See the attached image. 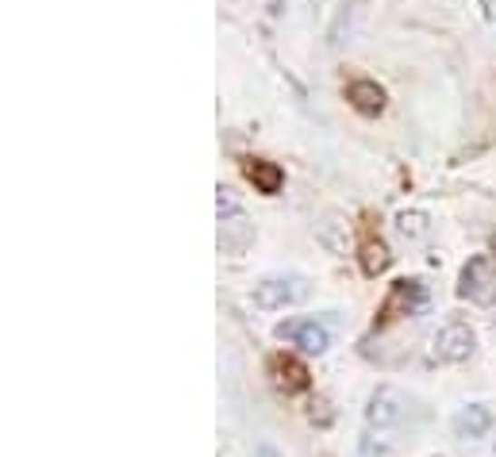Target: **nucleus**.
<instances>
[{
	"instance_id": "8",
	"label": "nucleus",
	"mask_w": 496,
	"mask_h": 457,
	"mask_svg": "<svg viewBox=\"0 0 496 457\" xmlns=\"http://www.w3.org/2000/svg\"><path fill=\"white\" fill-rule=\"evenodd\" d=\"M365 5H370V0H343L339 12H335V20H331V27H327V46H339L350 31H355V24L365 15Z\"/></svg>"
},
{
	"instance_id": "1",
	"label": "nucleus",
	"mask_w": 496,
	"mask_h": 457,
	"mask_svg": "<svg viewBox=\"0 0 496 457\" xmlns=\"http://www.w3.org/2000/svg\"><path fill=\"white\" fill-rule=\"evenodd\" d=\"M473 346H477L473 326L462 323V319H454V323L439 326V335L431 338V357H435V362H443V365H458V362H466V357L473 354Z\"/></svg>"
},
{
	"instance_id": "17",
	"label": "nucleus",
	"mask_w": 496,
	"mask_h": 457,
	"mask_svg": "<svg viewBox=\"0 0 496 457\" xmlns=\"http://www.w3.org/2000/svg\"><path fill=\"white\" fill-rule=\"evenodd\" d=\"M492 250H496V235H492Z\"/></svg>"
},
{
	"instance_id": "2",
	"label": "nucleus",
	"mask_w": 496,
	"mask_h": 457,
	"mask_svg": "<svg viewBox=\"0 0 496 457\" xmlns=\"http://www.w3.org/2000/svg\"><path fill=\"white\" fill-rule=\"evenodd\" d=\"M304 297H308V285L300 277H266L254 285V307H262V312H281L289 304H300Z\"/></svg>"
},
{
	"instance_id": "9",
	"label": "nucleus",
	"mask_w": 496,
	"mask_h": 457,
	"mask_svg": "<svg viewBox=\"0 0 496 457\" xmlns=\"http://www.w3.org/2000/svg\"><path fill=\"white\" fill-rule=\"evenodd\" d=\"M489 427H492V412L485 404H470L454 415V434L458 438H485Z\"/></svg>"
},
{
	"instance_id": "4",
	"label": "nucleus",
	"mask_w": 496,
	"mask_h": 457,
	"mask_svg": "<svg viewBox=\"0 0 496 457\" xmlns=\"http://www.w3.org/2000/svg\"><path fill=\"white\" fill-rule=\"evenodd\" d=\"M404 415H408V396L389 388V384L377 388L370 407H365V423H370V431H393V427L404 423Z\"/></svg>"
},
{
	"instance_id": "14",
	"label": "nucleus",
	"mask_w": 496,
	"mask_h": 457,
	"mask_svg": "<svg viewBox=\"0 0 496 457\" xmlns=\"http://www.w3.org/2000/svg\"><path fill=\"white\" fill-rule=\"evenodd\" d=\"M362 457H389V446H374V438H362Z\"/></svg>"
},
{
	"instance_id": "3",
	"label": "nucleus",
	"mask_w": 496,
	"mask_h": 457,
	"mask_svg": "<svg viewBox=\"0 0 496 457\" xmlns=\"http://www.w3.org/2000/svg\"><path fill=\"white\" fill-rule=\"evenodd\" d=\"M492 292H496V261L485 254L470 258L466 266H462V277H458V297L485 304V300H492Z\"/></svg>"
},
{
	"instance_id": "6",
	"label": "nucleus",
	"mask_w": 496,
	"mask_h": 457,
	"mask_svg": "<svg viewBox=\"0 0 496 457\" xmlns=\"http://www.w3.org/2000/svg\"><path fill=\"white\" fill-rule=\"evenodd\" d=\"M254 242V223L247 219V211H235V216L219 219V250L223 254H247Z\"/></svg>"
},
{
	"instance_id": "11",
	"label": "nucleus",
	"mask_w": 496,
	"mask_h": 457,
	"mask_svg": "<svg viewBox=\"0 0 496 457\" xmlns=\"http://www.w3.org/2000/svg\"><path fill=\"white\" fill-rule=\"evenodd\" d=\"M274 373H277V384H281L285 392L308 388V373H304V365L293 362V357H274Z\"/></svg>"
},
{
	"instance_id": "10",
	"label": "nucleus",
	"mask_w": 496,
	"mask_h": 457,
	"mask_svg": "<svg viewBox=\"0 0 496 457\" xmlns=\"http://www.w3.org/2000/svg\"><path fill=\"white\" fill-rule=\"evenodd\" d=\"M243 173L254 181V189L266 192V196H277V192H281V185H285V173H281V166H274V161H262V158H250L247 166H243Z\"/></svg>"
},
{
	"instance_id": "5",
	"label": "nucleus",
	"mask_w": 496,
	"mask_h": 457,
	"mask_svg": "<svg viewBox=\"0 0 496 457\" xmlns=\"http://www.w3.org/2000/svg\"><path fill=\"white\" fill-rule=\"evenodd\" d=\"M277 335L281 338H289L293 346H300L304 354H327L331 346V335H327V326L324 323H316V319H300V323H281L277 326Z\"/></svg>"
},
{
	"instance_id": "12",
	"label": "nucleus",
	"mask_w": 496,
	"mask_h": 457,
	"mask_svg": "<svg viewBox=\"0 0 496 457\" xmlns=\"http://www.w3.org/2000/svg\"><path fill=\"white\" fill-rule=\"evenodd\" d=\"M396 235L400 238H408V242H415V238H423L427 231H431V216H427V211H400V216H396Z\"/></svg>"
},
{
	"instance_id": "13",
	"label": "nucleus",
	"mask_w": 496,
	"mask_h": 457,
	"mask_svg": "<svg viewBox=\"0 0 496 457\" xmlns=\"http://www.w3.org/2000/svg\"><path fill=\"white\" fill-rule=\"evenodd\" d=\"M389 247H385V242H365V247H362V269L365 273H370V277H377V273H385L389 269Z\"/></svg>"
},
{
	"instance_id": "7",
	"label": "nucleus",
	"mask_w": 496,
	"mask_h": 457,
	"mask_svg": "<svg viewBox=\"0 0 496 457\" xmlns=\"http://www.w3.org/2000/svg\"><path fill=\"white\" fill-rule=\"evenodd\" d=\"M346 101L355 112H362V116H381V112H385V89H381L377 81L362 77V81H350Z\"/></svg>"
},
{
	"instance_id": "16",
	"label": "nucleus",
	"mask_w": 496,
	"mask_h": 457,
	"mask_svg": "<svg viewBox=\"0 0 496 457\" xmlns=\"http://www.w3.org/2000/svg\"><path fill=\"white\" fill-rule=\"evenodd\" d=\"M254 457H281L274 446H258V450H254Z\"/></svg>"
},
{
	"instance_id": "15",
	"label": "nucleus",
	"mask_w": 496,
	"mask_h": 457,
	"mask_svg": "<svg viewBox=\"0 0 496 457\" xmlns=\"http://www.w3.org/2000/svg\"><path fill=\"white\" fill-rule=\"evenodd\" d=\"M477 5H481V15L489 24H496V0H477Z\"/></svg>"
}]
</instances>
